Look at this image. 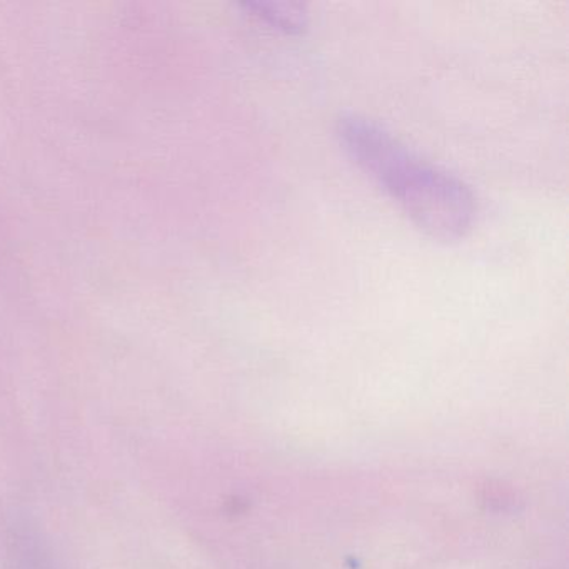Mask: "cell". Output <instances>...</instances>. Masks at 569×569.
I'll list each match as a JSON object with an SVG mask.
<instances>
[{
    "label": "cell",
    "mask_w": 569,
    "mask_h": 569,
    "mask_svg": "<svg viewBox=\"0 0 569 569\" xmlns=\"http://www.w3.org/2000/svg\"><path fill=\"white\" fill-rule=\"evenodd\" d=\"M336 134L349 158L389 192L429 238L458 241L471 231L476 199L465 182L426 164L365 116H341Z\"/></svg>",
    "instance_id": "1"
},
{
    "label": "cell",
    "mask_w": 569,
    "mask_h": 569,
    "mask_svg": "<svg viewBox=\"0 0 569 569\" xmlns=\"http://www.w3.org/2000/svg\"><path fill=\"white\" fill-rule=\"evenodd\" d=\"M248 9L254 12L256 18L288 34H298L308 26L305 6L296 2H252Z\"/></svg>",
    "instance_id": "2"
}]
</instances>
